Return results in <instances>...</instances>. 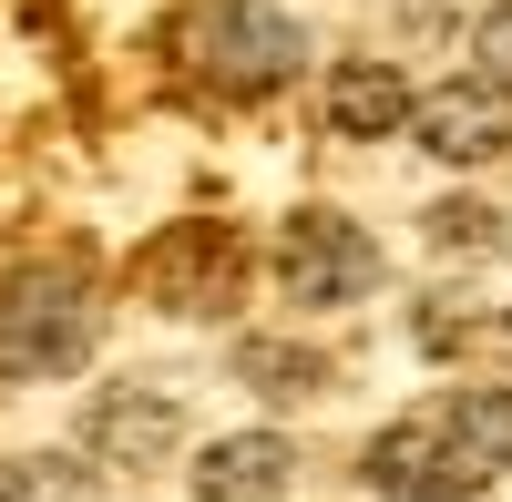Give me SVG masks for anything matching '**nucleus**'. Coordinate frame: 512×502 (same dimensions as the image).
<instances>
[{"instance_id":"f257e3e1","label":"nucleus","mask_w":512,"mask_h":502,"mask_svg":"<svg viewBox=\"0 0 512 502\" xmlns=\"http://www.w3.org/2000/svg\"><path fill=\"white\" fill-rule=\"evenodd\" d=\"M93 349V277L82 267H21L0 277V380H52Z\"/></svg>"},{"instance_id":"f03ea898","label":"nucleus","mask_w":512,"mask_h":502,"mask_svg":"<svg viewBox=\"0 0 512 502\" xmlns=\"http://www.w3.org/2000/svg\"><path fill=\"white\" fill-rule=\"evenodd\" d=\"M185 52L205 82H226V93H277V82L308 62V31L267 0H195L185 11Z\"/></svg>"},{"instance_id":"7ed1b4c3","label":"nucleus","mask_w":512,"mask_h":502,"mask_svg":"<svg viewBox=\"0 0 512 502\" xmlns=\"http://www.w3.org/2000/svg\"><path fill=\"white\" fill-rule=\"evenodd\" d=\"M277 287L297 308H349V298L379 287V246L349 216H328V205H297L287 236H277Z\"/></svg>"},{"instance_id":"20e7f679","label":"nucleus","mask_w":512,"mask_h":502,"mask_svg":"<svg viewBox=\"0 0 512 502\" xmlns=\"http://www.w3.org/2000/svg\"><path fill=\"white\" fill-rule=\"evenodd\" d=\"M359 482H369V492H390V502H472L492 472L451 441V421H441V410H420V421H390V431L369 441Z\"/></svg>"},{"instance_id":"39448f33","label":"nucleus","mask_w":512,"mask_h":502,"mask_svg":"<svg viewBox=\"0 0 512 502\" xmlns=\"http://www.w3.org/2000/svg\"><path fill=\"white\" fill-rule=\"evenodd\" d=\"M410 134L431 144L441 164H492V154L512 144V103H502V93H482V82H451V93L410 103Z\"/></svg>"},{"instance_id":"423d86ee","label":"nucleus","mask_w":512,"mask_h":502,"mask_svg":"<svg viewBox=\"0 0 512 502\" xmlns=\"http://www.w3.org/2000/svg\"><path fill=\"white\" fill-rule=\"evenodd\" d=\"M287 472H297V441L287 431H226V441L195 451V492L205 502H277Z\"/></svg>"},{"instance_id":"0eeeda50","label":"nucleus","mask_w":512,"mask_h":502,"mask_svg":"<svg viewBox=\"0 0 512 502\" xmlns=\"http://www.w3.org/2000/svg\"><path fill=\"white\" fill-rule=\"evenodd\" d=\"M328 123H338L349 144L400 134V123H410V82H400L390 62H338V82H328Z\"/></svg>"},{"instance_id":"6e6552de","label":"nucleus","mask_w":512,"mask_h":502,"mask_svg":"<svg viewBox=\"0 0 512 502\" xmlns=\"http://www.w3.org/2000/svg\"><path fill=\"white\" fill-rule=\"evenodd\" d=\"M144 277H154L175 308H216L226 287H236V246H226L216 226H195V236H175V246H154Z\"/></svg>"},{"instance_id":"1a4fd4ad","label":"nucleus","mask_w":512,"mask_h":502,"mask_svg":"<svg viewBox=\"0 0 512 502\" xmlns=\"http://www.w3.org/2000/svg\"><path fill=\"white\" fill-rule=\"evenodd\" d=\"M164 441H175V400H164V390H144V400H93V451H103V462H154V451Z\"/></svg>"},{"instance_id":"9d476101","label":"nucleus","mask_w":512,"mask_h":502,"mask_svg":"<svg viewBox=\"0 0 512 502\" xmlns=\"http://www.w3.org/2000/svg\"><path fill=\"white\" fill-rule=\"evenodd\" d=\"M441 421H451V441L472 451L482 472H512V390H451Z\"/></svg>"},{"instance_id":"9b49d317","label":"nucleus","mask_w":512,"mask_h":502,"mask_svg":"<svg viewBox=\"0 0 512 502\" xmlns=\"http://www.w3.org/2000/svg\"><path fill=\"white\" fill-rule=\"evenodd\" d=\"M472 82L512 103V0H492V11L472 21Z\"/></svg>"},{"instance_id":"f8f14e48","label":"nucleus","mask_w":512,"mask_h":502,"mask_svg":"<svg viewBox=\"0 0 512 502\" xmlns=\"http://www.w3.org/2000/svg\"><path fill=\"white\" fill-rule=\"evenodd\" d=\"M236 369H246V380H277V390H318V380H328V359L277 349V339H246V349H236Z\"/></svg>"},{"instance_id":"ddd939ff","label":"nucleus","mask_w":512,"mask_h":502,"mask_svg":"<svg viewBox=\"0 0 512 502\" xmlns=\"http://www.w3.org/2000/svg\"><path fill=\"white\" fill-rule=\"evenodd\" d=\"M0 502H82V472L72 462H21L11 482H0Z\"/></svg>"},{"instance_id":"4468645a","label":"nucleus","mask_w":512,"mask_h":502,"mask_svg":"<svg viewBox=\"0 0 512 502\" xmlns=\"http://www.w3.org/2000/svg\"><path fill=\"white\" fill-rule=\"evenodd\" d=\"M431 236H441V246H492V205H441Z\"/></svg>"},{"instance_id":"2eb2a0df","label":"nucleus","mask_w":512,"mask_h":502,"mask_svg":"<svg viewBox=\"0 0 512 502\" xmlns=\"http://www.w3.org/2000/svg\"><path fill=\"white\" fill-rule=\"evenodd\" d=\"M472 339H492V349H502V359H512V318H492V328H472Z\"/></svg>"}]
</instances>
